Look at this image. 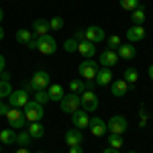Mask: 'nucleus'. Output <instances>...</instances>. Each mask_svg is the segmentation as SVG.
<instances>
[{
	"label": "nucleus",
	"mask_w": 153,
	"mask_h": 153,
	"mask_svg": "<svg viewBox=\"0 0 153 153\" xmlns=\"http://www.w3.org/2000/svg\"><path fill=\"white\" fill-rule=\"evenodd\" d=\"M118 45H120V37L118 35H112V37H108V49H118Z\"/></svg>",
	"instance_id": "nucleus-35"
},
{
	"label": "nucleus",
	"mask_w": 153,
	"mask_h": 153,
	"mask_svg": "<svg viewBox=\"0 0 153 153\" xmlns=\"http://www.w3.org/2000/svg\"><path fill=\"white\" fill-rule=\"evenodd\" d=\"M74 39H76V41H84V31H76V33H74Z\"/></svg>",
	"instance_id": "nucleus-38"
},
{
	"label": "nucleus",
	"mask_w": 153,
	"mask_h": 153,
	"mask_svg": "<svg viewBox=\"0 0 153 153\" xmlns=\"http://www.w3.org/2000/svg\"><path fill=\"white\" fill-rule=\"evenodd\" d=\"M80 100H82V108L86 112H92L98 108V96L94 94V90H84Z\"/></svg>",
	"instance_id": "nucleus-9"
},
{
	"label": "nucleus",
	"mask_w": 153,
	"mask_h": 153,
	"mask_svg": "<svg viewBox=\"0 0 153 153\" xmlns=\"http://www.w3.org/2000/svg\"><path fill=\"white\" fill-rule=\"evenodd\" d=\"M127 39H129V43H139L145 39V29H143V25H133L131 29H127Z\"/></svg>",
	"instance_id": "nucleus-14"
},
{
	"label": "nucleus",
	"mask_w": 153,
	"mask_h": 153,
	"mask_svg": "<svg viewBox=\"0 0 153 153\" xmlns=\"http://www.w3.org/2000/svg\"><path fill=\"white\" fill-rule=\"evenodd\" d=\"M49 29H51V31H61V29H63V19H61V16H53V19L49 21Z\"/></svg>",
	"instance_id": "nucleus-32"
},
{
	"label": "nucleus",
	"mask_w": 153,
	"mask_h": 153,
	"mask_svg": "<svg viewBox=\"0 0 153 153\" xmlns=\"http://www.w3.org/2000/svg\"><path fill=\"white\" fill-rule=\"evenodd\" d=\"M33 100L39 102V104H45V102H49V92H47V90H35Z\"/></svg>",
	"instance_id": "nucleus-29"
},
{
	"label": "nucleus",
	"mask_w": 153,
	"mask_h": 153,
	"mask_svg": "<svg viewBox=\"0 0 153 153\" xmlns=\"http://www.w3.org/2000/svg\"><path fill=\"white\" fill-rule=\"evenodd\" d=\"M14 141H16V131H12V129L0 131V143L2 145H12Z\"/></svg>",
	"instance_id": "nucleus-23"
},
{
	"label": "nucleus",
	"mask_w": 153,
	"mask_h": 153,
	"mask_svg": "<svg viewBox=\"0 0 153 153\" xmlns=\"http://www.w3.org/2000/svg\"><path fill=\"white\" fill-rule=\"evenodd\" d=\"M49 86V74L43 70H39L33 74V78H31V82L27 88H33V90H47Z\"/></svg>",
	"instance_id": "nucleus-7"
},
{
	"label": "nucleus",
	"mask_w": 153,
	"mask_h": 153,
	"mask_svg": "<svg viewBox=\"0 0 153 153\" xmlns=\"http://www.w3.org/2000/svg\"><path fill=\"white\" fill-rule=\"evenodd\" d=\"M49 33V21L45 19H37L33 23V37H43Z\"/></svg>",
	"instance_id": "nucleus-20"
},
{
	"label": "nucleus",
	"mask_w": 153,
	"mask_h": 153,
	"mask_svg": "<svg viewBox=\"0 0 153 153\" xmlns=\"http://www.w3.org/2000/svg\"><path fill=\"white\" fill-rule=\"evenodd\" d=\"M2 39H4V29L0 27V41H2Z\"/></svg>",
	"instance_id": "nucleus-44"
},
{
	"label": "nucleus",
	"mask_w": 153,
	"mask_h": 153,
	"mask_svg": "<svg viewBox=\"0 0 153 153\" xmlns=\"http://www.w3.org/2000/svg\"><path fill=\"white\" fill-rule=\"evenodd\" d=\"M129 88H133V86H129L125 80H112L110 82V90L117 98H123L125 94H129Z\"/></svg>",
	"instance_id": "nucleus-15"
},
{
	"label": "nucleus",
	"mask_w": 153,
	"mask_h": 153,
	"mask_svg": "<svg viewBox=\"0 0 153 153\" xmlns=\"http://www.w3.org/2000/svg\"><path fill=\"white\" fill-rule=\"evenodd\" d=\"M88 129H90V133H92L94 137H102L106 131H108V127H106V123H104L100 117H94V118H90Z\"/></svg>",
	"instance_id": "nucleus-12"
},
{
	"label": "nucleus",
	"mask_w": 153,
	"mask_h": 153,
	"mask_svg": "<svg viewBox=\"0 0 153 153\" xmlns=\"http://www.w3.org/2000/svg\"><path fill=\"white\" fill-rule=\"evenodd\" d=\"M117 61H118V55H117V51H112V49H106V51H102L98 55V63L102 68H112V65H117Z\"/></svg>",
	"instance_id": "nucleus-11"
},
{
	"label": "nucleus",
	"mask_w": 153,
	"mask_h": 153,
	"mask_svg": "<svg viewBox=\"0 0 153 153\" xmlns=\"http://www.w3.org/2000/svg\"><path fill=\"white\" fill-rule=\"evenodd\" d=\"M10 92H12L10 82H4V80H0V100L8 98V94H10Z\"/></svg>",
	"instance_id": "nucleus-31"
},
{
	"label": "nucleus",
	"mask_w": 153,
	"mask_h": 153,
	"mask_svg": "<svg viewBox=\"0 0 153 153\" xmlns=\"http://www.w3.org/2000/svg\"><path fill=\"white\" fill-rule=\"evenodd\" d=\"M25 118L27 123H41V118L45 117V110H43V104H39L35 100H29L25 104Z\"/></svg>",
	"instance_id": "nucleus-2"
},
{
	"label": "nucleus",
	"mask_w": 153,
	"mask_h": 153,
	"mask_svg": "<svg viewBox=\"0 0 153 153\" xmlns=\"http://www.w3.org/2000/svg\"><path fill=\"white\" fill-rule=\"evenodd\" d=\"M117 55L120 59H133L137 55V49H135V45H131V43H120L118 49H117Z\"/></svg>",
	"instance_id": "nucleus-17"
},
{
	"label": "nucleus",
	"mask_w": 153,
	"mask_h": 153,
	"mask_svg": "<svg viewBox=\"0 0 153 153\" xmlns=\"http://www.w3.org/2000/svg\"><path fill=\"white\" fill-rule=\"evenodd\" d=\"M71 125H74L76 129H86V127L90 125L88 112H86V110H76V112L71 114Z\"/></svg>",
	"instance_id": "nucleus-13"
},
{
	"label": "nucleus",
	"mask_w": 153,
	"mask_h": 153,
	"mask_svg": "<svg viewBox=\"0 0 153 153\" xmlns=\"http://www.w3.org/2000/svg\"><path fill=\"white\" fill-rule=\"evenodd\" d=\"M63 47H65L68 53H76V51H78V41H76V39H68Z\"/></svg>",
	"instance_id": "nucleus-34"
},
{
	"label": "nucleus",
	"mask_w": 153,
	"mask_h": 153,
	"mask_svg": "<svg viewBox=\"0 0 153 153\" xmlns=\"http://www.w3.org/2000/svg\"><path fill=\"white\" fill-rule=\"evenodd\" d=\"M108 143H110V147H114V149H120V147H123V137H120V135H112V133H110V137H108Z\"/></svg>",
	"instance_id": "nucleus-33"
},
{
	"label": "nucleus",
	"mask_w": 153,
	"mask_h": 153,
	"mask_svg": "<svg viewBox=\"0 0 153 153\" xmlns=\"http://www.w3.org/2000/svg\"><path fill=\"white\" fill-rule=\"evenodd\" d=\"M129 153H137V151H129Z\"/></svg>",
	"instance_id": "nucleus-46"
},
{
	"label": "nucleus",
	"mask_w": 153,
	"mask_h": 153,
	"mask_svg": "<svg viewBox=\"0 0 153 153\" xmlns=\"http://www.w3.org/2000/svg\"><path fill=\"white\" fill-rule=\"evenodd\" d=\"M37 153H43V151H37Z\"/></svg>",
	"instance_id": "nucleus-47"
},
{
	"label": "nucleus",
	"mask_w": 153,
	"mask_h": 153,
	"mask_svg": "<svg viewBox=\"0 0 153 153\" xmlns=\"http://www.w3.org/2000/svg\"><path fill=\"white\" fill-rule=\"evenodd\" d=\"M27 47L29 49H37V51L43 53V55H53V53L57 51V41L47 33V35H43V37H33L31 43H29Z\"/></svg>",
	"instance_id": "nucleus-1"
},
{
	"label": "nucleus",
	"mask_w": 153,
	"mask_h": 153,
	"mask_svg": "<svg viewBox=\"0 0 153 153\" xmlns=\"http://www.w3.org/2000/svg\"><path fill=\"white\" fill-rule=\"evenodd\" d=\"M106 127H108V131H110L112 135H123V133L127 131V127H129V123H127L125 117L114 114V117H110V120L106 123Z\"/></svg>",
	"instance_id": "nucleus-6"
},
{
	"label": "nucleus",
	"mask_w": 153,
	"mask_h": 153,
	"mask_svg": "<svg viewBox=\"0 0 153 153\" xmlns=\"http://www.w3.org/2000/svg\"><path fill=\"white\" fill-rule=\"evenodd\" d=\"M8 108H10V104H6L4 100H0V117H6V112H8Z\"/></svg>",
	"instance_id": "nucleus-36"
},
{
	"label": "nucleus",
	"mask_w": 153,
	"mask_h": 153,
	"mask_svg": "<svg viewBox=\"0 0 153 153\" xmlns=\"http://www.w3.org/2000/svg\"><path fill=\"white\" fill-rule=\"evenodd\" d=\"M149 78H151V82H153V63L149 65Z\"/></svg>",
	"instance_id": "nucleus-43"
},
{
	"label": "nucleus",
	"mask_w": 153,
	"mask_h": 153,
	"mask_svg": "<svg viewBox=\"0 0 153 153\" xmlns=\"http://www.w3.org/2000/svg\"><path fill=\"white\" fill-rule=\"evenodd\" d=\"M145 19H147V12L143 10L141 6H137L135 10L131 12V21H133V25H143V23H145Z\"/></svg>",
	"instance_id": "nucleus-24"
},
{
	"label": "nucleus",
	"mask_w": 153,
	"mask_h": 153,
	"mask_svg": "<svg viewBox=\"0 0 153 153\" xmlns=\"http://www.w3.org/2000/svg\"><path fill=\"white\" fill-rule=\"evenodd\" d=\"M84 39L96 45V43H100V41H104V39H106V33H104V29H102V27L92 25V27L84 29Z\"/></svg>",
	"instance_id": "nucleus-8"
},
{
	"label": "nucleus",
	"mask_w": 153,
	"mask_h": 153,
	"mask_svg": "<svg viewBox=\"0 0 153 153\" xmlns=\"http://www.w3.org/2000/svg\"><path fill=\"white\" fill-rule=\"evenodd\" d=\"M59 104H61V110L65 112V114H74L76 110H80V106H82V100H80V94H63V98L59 100Z\"/></svg>",
	"instance_id": "nucleus-4"
},
{
	"label": "nucleus",
	"mask_w": 153,
	"mask_h": 153,
	"mask_svg": "<svg viewBox=\"0 0 153 153\" xmlns=\"http://www.w3.org/2000/svg\"><path fill=\"white\" fill-rule=\"evenodd\" d=\"M29 102V94L27 90H12L8 94V104L12 108H25V104Z\"/></svg>",
	"instance_id": "nucleus-10"
},
{
	"label": "nucleus",
	"mask_w": 153,
	"mask_h": 153,
	"mask_svg": "<svg viewBox=\"0 0 153 153\" xmlns=\"http://www.w3.org/2000/svg\"><path fill=\"white\" fill-rule=\"evenodd\" d=\"M4 68H6V59H4V55H0V74L4 71Z\"/></svg>",
	"instance_id": "nucleus-40"
},
{
	"label": "nucleus",
	"mask_w": 153,
	"mask_h": 153,
	"mask_svg": "<svg viewBox=\"0 0 153 153\" xmlns=\"http://www.w3.org/2000/svg\"><path fill=\"white\" fill-rule=\"evenodd\" d=\"M31 141H33V137H31L27 131H16V141H14V143H19L21 147H27Z\"/></svg>",
	"instance_id": "nucleus-27"
},
{
	"label": "nucleus",
	"mask_w": 153,
	"mask_h": 153,
	"mask_svg": "<svg viewBox=\"0 0 153 153\" xmlns=\"http://www.w3.org/2000/svg\"><path fill=\"white\" fill-rule=\"evenodd\" d=\"M78 71H80V76H82L86 82H90V80H94L96 74H98V63L92 61V59H86V61H82L78 65Z\"/></svg>",
	"instance_id": "nucleus-5"
},
{
	"label": "nucleus",
	"mask_w": 153,
	"mask_h": 153,
	"mask_svg": "<svg viewBox=\"0 0 153 153\" xmlns=\"http://www.w3.org/2000/svg\"><path fill=\"white\" fill-rule=\"evenodd\" d=\"M2 19H4V10L0 8V21H2Z\"/></svg>",
	"instance_id": "nucleus-45"
},
{
	"label": "nucleus",
	"mask_w": 153,
	"mask_h": 153,
	"mask_svg": "<svg viewBox=\"0 0 153 153\" xmlns=\"http://www.w3.org/2000/svg\"><path fill=\"white\" fill-rule=\"evenodd\" d=\"M31 39H33V33H31V31H27V29H19V31H16V41H19V43L29 45Z\"/></svg>",
	"instance_id": "nucleus-26"
},
{
	"label": "nucleus",
	"mask_w": 153,
	"mask_h": 153,
	"mask_svg": "<svg viewBox=\"0 0 153 153\" xmlns=\"http://www.w3.org/2000/svg\"><path fill=\"white\" fill-rule=\"evenodd\" d=\"M27 133H29L33 139H41V137L45 135V127H43L41 123H29V127H27Z\"/></svg>",
	"instance_id": "nucleus-21"
},
{
	"label": "nucleus",
	"mask_w": 153,
	"mask_h": 153,
	"mask_svg": "<svg viewBox=\"0 0 153 153\" xmlns=\"http://www.w3.org/2000/svg\"><path fill=\"white\" fill-rule=\"evenodd\" d=\"M118 4H120V8H125V10H129V12H133L137 6H141L139 0H118Z\"/></svg>",
	"instance_id": "nucleus-30"
},
{
	"label": "nucleus",
	"mask_w": 153,
	"mask_h": 153,
	"mask_svg": "<svg viewBox=\"0 0 153 153\" xmlns=\"http://www.w3.org/2000/svg\"><path fill=\"white\" fill-rule=\"evenodd\" d=\"M65 143L70 145V147H74V145H82L84 143V135L80 129H70L68 133H65Z\"/></svg>",
	"instance_id": "nucleus-18"
},
{
	"label": "nucleus",
	"mask_w": 153,
	"mask_h": 153,
	"mask_svg": "<svg viewBox=\"0 0 153 153\" xmlns=\"http://www.w3.org/2000/svg\"><path fill=\"white\" fill-rule=\"evenodd\" d=\"M123 80L129 84V86H135V84H137V80H139V71L135 70V68H127V70H125V78H123Z\"/></svg>",
	"instance_id": "nucleus-25"
},
{
	"label": "nucleus",
	"mask_w": 153,
	"mask_h": 153,
	"mask_svg": "<svg viewBox=\"0 0 153 153\" xmlns=\"http://www.w3.org/2000/svg\"><path fill=\"white\" fill-rule=\"evenodd\" d=\"M70 153H84L82 145H74V147H70Z\"/></svg>",
	"instance_id": "nucleus-37"
},
{
	"label": "nucleus",
	"mask_w": 153,
	"mask_h": 153,
	"mask_svg": "<svg viewBox=\"0 0 153 153\" xmlns=\"http://www.w3.org/2000/svg\"><path fill=\"white\" fill-rule=\"evenodd\" d=\"M112 80H114V78H112L110 68H102V70H98V74H96V78H94V82L98 84V86H108Z\"/></svg>",
	"instance_id": "nucleus-19"
},
{
	"label": "nucleus",
	"mask_w": 153,
	"mask_h": 153,
	"mask_svg": "<svg viewBox=\"0 0 153 153\" xmlns=\"http://www.w3.org/2000/svg\"><path fill=\"white\" fill-rule=\"evenodd\" d=\"M49 100H53V102H59L63 94H65V90H63V86H59V84H53V86H49Z\"/></svg>",
	"instance_id": "nucleus-22"
},
{
	"label": "nucleus",
	"mask_w": 153,
	"mask_h": 153,
	"mask_svg": "<svg viewBox=\"0 0 153 153\" xmlns=\"http://www.w3.org/2000/svg\"><path fill=\"white\" fill-rule=\"evenodd\" d=\"M84 90H86V82H82V80H71L70 82V92H74V94H82Z\"/></svg>",
	"instance_id": "nucleus-28"
},
{
	"label": "nucleus",
	"mask_w": 153,
	"mask_h": 153,
	"mask_svg": "<svg viewBox=\"0 0 153 153\" xmlns=\"http://www.w3.org/2000/svg\"><path fill=\"white\" fill-rule=\"evenodd\" d=\"M6 120H8V127L12 131H21L25 129V125H27V118H25V112L21 108H8V112H6Z\"/></svg>",
	"instance_id": "nucleus-3"
},
{
	"label": "nucleus",
	"mask_w": 153,
	"mask_h": 153,
	"mask_svg": "<svg viewBox=\"0 0 153 153\" xmlns=\"http://www.w3.org/2000/svg\"><path fill=\"white\" fill-rule=\"evenodd\" d=\"M78 53H82L86 59H92L96 55V45L94 43H90V41H78Z\"/></svg>",
	"instance_id": "nucleus-16"
},
{
	"label": "nucleus",
	"mask_w": 153,
	"mask_h": 153,
	"mask_svg": "<svg viewBox=\"0 0 153 153\" xmlns=\"http://www.w3.org/2000/svg\"><path fill=\"white\" fill-rule=\"evenodd\" d=\"M102 153H118V149H114V147H106Z\"/></svg>",
	"instance_id": "nucleus-41"
},
{
	"label": "nucleus",
	"mask_w": 153,
	"mask_h": 153,
	"mask_svg": "<svg viewBox=\"0 0 153 153\" xmlns=\"http://www.w3.org/2000/svg\"><path fill=\"white\" fill-rule=\"evenodd\" d=\"M0 80H4V82H10V74H8V71H2V74H0Z\"/></svg>",
	"instance_id": "nucleus-39"
},
{
	"label": "nucleus",
	"mask_w": 153,
	"mask_h": 153,
	"mask_svg": "<svg viewBox=\"0 0 153 153\" xmlns=\"http://www.w3.org/2000/svg\"><path fill=\"white\" fill-rule=\"evenodd\" d=\"M14 153H31V151H29L27 147H19V149H16V151H14Z\"/></svg>",
	"instance_id": "nucleus-42"
}]
</instances>
